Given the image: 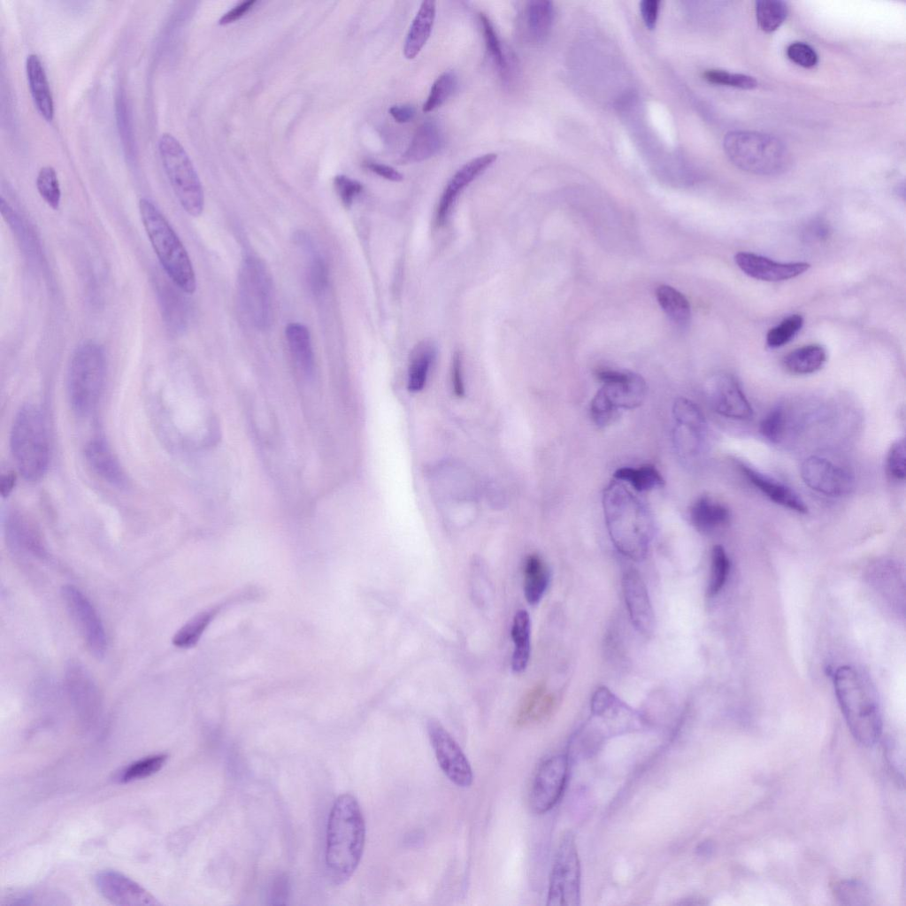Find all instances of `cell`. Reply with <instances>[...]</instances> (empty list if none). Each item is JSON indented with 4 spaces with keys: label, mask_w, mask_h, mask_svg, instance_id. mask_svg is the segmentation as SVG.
<instances>
[{
    "label": "cell",
    "mask_w": 906,
    "mask_h": 906,
    "mask_svg": "<svg viewBox=\"0 0 906 906\" xmlns=\"http://www.w3.org/2000/svg\"><path fill=\"white\" fill-rule=\"evenodd\" d=\"M365 824L360 805L350 794L339 795L331 808L325 862L330 879L345 883L357 870L363 856Z\"/></svg>",
    "instance_id": "cell-1"
},
{
    "label": "cell",
    "mask_w": 906,
    "mask_h": 906,
    "mask_svg": "<svg viewBox=\"0 0 906 906\" xmlns=\"http://www.w3.org/2000/svg\"><path fill=\"white\" fill-rule=\"evenodd\" d=\"M603 509L614 546L625 557L642 561L654 535L653 521L643 503L618 480L605 488Z\"/></svg>",
    "instance_id": "cell-2"
},
{
    "label": "cell",
    "mask_w": 906,
    "mask_h": 906,
    "mask_svg": "<svg viewBox=\"0 0 906 906\" xmlns=\"http://www.w3.org/2000/svg\"><path fill=\"white\" fill-rule=\"evenodd\" d=\"M835 695L853 737L871 747L882 733V717L875 690L855 667L843 665L833 674Z\"/></svg>",
    "instance_id": "cell-3"
},
{
    "label": "cell",
    "mask_w": 906,
    "mask_h": 906,
    "mask_svg": "<svg viewBox=\"0 0 906 906\" xmlns=\"http://www.w3.org/2000/svg\"><path fill=\"white\" fill-rule=\"evenodd\" d=\"M139 211L151 246L167 275L183 292L196 288L195 271L189 256L164 214L150 200L139 202Z\"/></svg>",
    "instance_id": "cell-4"
},
{
    "label": "cell",
    "mask_w": 906,
    "mask_h": 906,
    "mask_svg": "<svg viewBox=\"0 0 906 906\" xmlns=\"http://www.w3.org/2000/svg\"><path fill=\"white\" fill-rule=\"evenodd\" d=\"M11 450L19 473L29 481L45 474L50 446L44 417L41 410L26 404L18 411L11 430Z\"/></svg>",
    "instance_id": "cell-5"
},
{
    "label": "cell",
    "mask_w": 906,
    "mask_h": 906,
    "mask_svg": "<svg viewBox=\"0 0 906 906\" xmlns=\"http://www.w3.org/2000/svg\"><path fill=\"white\" fill-rule=\"evenodd\" d=\"M724 150L738 168L758 175H775L789 164V153L779 138L755 131H732L724 139Z\"/></svg>",
    "instance_id": "cell-6"
},
{
    "label": "cell",
    "mask_w": 906,
    "mask_h": 906,
    "mask_svg": "<svg viewBox=\"0 0 906 906\" xmlns=\"http://www.w3.org/2000/svg\"><path fill=\"white\" fill-rule=\"evenodd\" d=\"M105 379V355L96 342L87 341L75 350L68 372V396L73 411L88 416L96 407Z\"/></svg>",
    "instance_id": "cell-7"
},
{
    "label": "cell",
    "mask_w": 906,
    "mask_h": 906,
    "mask_svg": "<svg viewBox=\"0 0 906 906\" xmlns=\"http://www.w3.org/2000/svg\"><path fill=\"white\" fill-rule=\"evenodd\" d=\"M158 150L165 172L180 205L193 217L201 215L204 206L203 191L186 150L170 134L161 135Z\"/></svg>",
    "instance_id": "cell-8"
},
{
    "label": "cell",
    "mask_w": 906,
    "mask_h": 906,
    "mask_svg": "<svg viewBox=\"0 0 906 906\" xmlns=\"http://www.w3.org/2000/svg\"><path fill=\"white\" fill-rule=\"evenodd\" d=\"M580 904V866L575 843L571 832L560 841L553 864L547 905L577 906Z\"/></svg>",
    "instance_id": "cell-9"
},
{
    "label": "cell",
    "mask_w": 906,
    "mask_h": 906,
    "mask_svg": "<svg viewBox=\"0 0 906 906\" xmlns=\"http://www.w3.org/2000/svg\"><path fill=\"white\" fill-rule=\"evenodd\" d=\"M239 280L242 301L249 318L257 328H267L272 318V284L264 263L257 257H246Z\"/></svg>",
    "instance_id": "cell-10"
},
{
    "label": "cell",
    "mask_w": 906,
    "mask_h": 906,
    "mask_svg": "<svg viewBox=\"0 0 906 906\" xmlns=\"http://www.w3.org/2000/svg\"><path fill=\"white\" fill-rule=\"evenodd\" d=\"M61 595L88 650L96 658H103L107 649L106 633L95 607L75 586H64L61 589Z\"/></svg>",
    "instance_id": "cell-11"
},
{
    "label": "cell",
    "mask_w": 906,
    "mask_h": 906,
    "mask_svg": "<svg viewBox=\"0 0 906 906\" xmlns=\"http://www.w3.org/2000/svg\"><path fill=\"white\" fill-rule=\"evenodd\" d=\"M427 733L436 760L446 777L457 787H469L473 781L472 769L455 739L435 719L427 722Z\"/></svg>",
    "instance_id": "cell-12"
},
{
    "label": "cell",
    "mask_w": 906,
    "mask_h": 906,
    "mask_svg": "<svg viewBox=\"0 0 906 906\" xmlns=\"http://www.w3.org/2000/svg\"><path fill=\"white\" fill-rule=\"evenodd\" d=\"M568 768V757L564 754L551 756L539 765L529 797L534 813L544 814L559 801L566 784Z\"/></svg>",
    "instance_id": "cell-13"
},
{
    "label": "cell",
    "mask_w": 906,
    "mask_h": 906,
    "mask_svg": "<svg viewBox=\"0 0 906 906\" xmlns=\"http://www.w3.org/2000/svg\"><path fill=\"white\" fill-rule=\"evenodd\" d=\"M596 376L603 387L595 395L612 411L634 409L643 402L646 384L640 375L628 371L603 369L596 372Z\"/></svg>",
    "instance_id": "cell-14"
},
{
    "label": "cell",
    "mask_w": 906,
    "mask_h": 906,
    "mask_svg": "<svg viewBox=\"0 0 906 906\" xmlns=\"http://www.w3.org/2000/svg\"><path fill=\"white\" fill-rule=\"evenodd\" d=\"M705 395L715 412L727 418L746 420L753 409L737 379L727 372L711 376L705 385Z\"/></svg>",
    "instance_id": "cell-15"
},
{
    "label": "cell",
    "mask_w": 906,
    "mask_h": 906,
    "mask_svg": "<svg viewBox=\"0 0 906 906\" xmlns=\"http://www.w3.org/2000/svg\"><path fill=\"white\" fill-rule=\"evenodd\" d=\"M800 472L809 488L827 496L845 495L854 487L851 473L825 457H807L802 463Z\"/></svg>",
    "instance_id": "cell-16"
},
{
    "label": "cell",
    "mask_w": 906,
    "mask_h": 906,
    "mask_svg": "<svg viewBox=\"0 0 906 906\" xmlns=\"http://www.w3.org/2000/svg\"><path fill=\"white\" fill-rule=\"evenodd\" d=\"M676 422L675 441L679 452L684 457L699 454L707 432L705 418L694 403L680 398L673 407Z\"/></svg>",
    "instance_id": "cell-17"
},
{
    "label": "cell",
    "mask_w": 906,
    "mask_h": 906,
    "mask_svg": "<svg viewBox=\"0 0 906 906\" xmlns=\"http://www.w3.org/2000/svg\"><path fill=\"white\" fill-rule=\"evenodd\" d=\"M4 534L7 545L13 554L41 560L49 558L39 529L24 512L19 510L8 512L4 518Z\"/></svg>",
    "instance_id": "cell-18"
},
{
    "label": "cell",
    "mask_w": 906,
    "mask_h": 906,
    "mask_svg": "<svg viewBox=\"0 0 906 906\" xmlns=\"http://www.w3.org/2000/svg\"><path fill=\"white\" fill-rule=\"evenodd\" d=\"M94 881L99 893L110 902L123 906H154L157 900L140 884L112 870L98 871Z\"/></svg>",
    "instance_id": "cell-19"
},
{
    "label": "cell",
    "mask_w": 906,
    "mask_h": 906,
    "mask_svg": "<svg viewBox=\"0 0 906 906\" xmlns=\"http://www.w3.org/2000/svg\"><path fill=\"white\" fill-rule=\"evenodd\" d=\"M623 594L634 628L649 637L655 627V617L646 585L634 569L626 571L622 579Z\"/></svg>",
    "instance_id": "cell-20"
},
{
    "label": "cell",
    "mask_w": 906,
    "mask_h": 906,
    "mask_svg": "<svg viewBox=\"0 0 906 906\" xmlns=\"http://www.w3.org/2000/svg\"><path fill=\"white\" fill-rule=\"evenodd\" d=\"M734 261L748 276L772 282L795 278L810 267L806 262H777L751 252H738L734 256Z\"/></svg>",
    "instance_id": "cell-21"
},
{
    "label": "cell",
    "mask_w": 906,
    "mask_h": 906,
    "mask_svg": "<svg viewBox=\"0 0 906 906\" xmlns=\"http://www.w3.org/2000/svg\"><path fill=\"white\" fill-rule=\"evenodd\" d=\"M497 158L495 153L479 156L465 164L447 184L438 204L435 222L442 226L458 194L479 175L491 166Z\"/></svg>",
    "instance_id": "cell-22"
},
{
    "label": "cell",
    "mask_w": 906,
    "mask_h": 906,
    "mask_svg": "<svg viewBox=\"0 0 906 906\" xmlns=\"http://www.w3.org/2000/svg\"><path fill=\"white\" fill-rule=\"evenodd\" d=\"M738 467L747 480L771 501L798 513L808 511L803 500L789 487L742 462L738 463Z\"/></svg>",
    "instance_id": "cell-23"
},
{
    "label": "cell",
    "mask_w": 906,
    "mask_h": 906,
    "mask_svg": "<svg viewBox=\"0 0 906 906\" xmlns=\"http://www.w3.org/2000/svg\"><path fill=\"white\" fill-rule=\"evenodd\" d=\"M65 685L77 709L94 713L99 704L97 686L88 670L79 662L68 664L65 672Z\"/></svg>",
    "instance_id": "cell-24"
},
{
    "label": "cell",
    "mask_w": 906,
    "mask_h": 906,
    "mask_svg": "<svg viewBox=\"0 0 906 906\" xmlns=\"http://www.w3.org/2000/svg\"><path fill=\"white\" fill-rule=\"evenodd\" d=\"M85 457L89 467L101 479L119 488L126 486V473L103 439L96 438L88 442Z\"/></svg>",
    "instance_id": "cell-25"
},
{
    "label": "cell",
    "mask_w": 906,
    "mask_h": 906,
    "mask_svg": "<svg viewBox=\"0 0 906 906\" xmlns=\"http://www.w3.org/2000/svg\"><path fill=\"white\" fill-rule=\"evenodd\" d=\"M869 579L884 599L898 610H904V581L900 568L892 561L875 564L870 570Z\"/></svg>",
    "instance_id": "cell-26"
},
{
    "label": "cell",
    "mask_w": 906,
    "mask_h": 906,
    "mask_svg": "<svg viewBox=\"0 0 906 906\" xmlns=\"http://www.w3.org/2000/svg\"><path fill=\"white\" fill-rule=\"evenodd\" d=\"M26 71L37 111L47 121H51L54 115L53 99L43 65L37 55L30 54L27 57Z\"/></svg>",
    "instance_id": "cell-27"
},
{
    "label": "cell",
    "mask_w": 906,
    "mask_h": 906,
    "mask_svg": "<svg viewBox=\"0 0 906 906\" xmlns=\"http://www.w3.org/2000/svg\"><path fill=\"white\" fill-rule=\"evenodd\" d=\"M555 707V697L546 693V687L539 683L525 695L516 714L515 722L518 726L540 722L547 718Z\"/></svg>",
    "instance_id": "cell-28"
},
{
    "label": "cell",
    "mask_w": 906,
    "mask_h": 906,
    "mask_svg": "<svg viewBox=\"0 0 906 906\" xmlns=\"http://www.w3.org/2000/svg\"><path fill=\"white\" fill-rule=\"evenodd\" d=\"M435 18V2L426 0L421 5L407 34L403 54L406 58H414L428 40Z\"/></svg>",
    "instance_id": "cell-29"
},
{
    "label": "cell",
    "mask_w": 906,
    "mask_h": 906,
    "mask_svg": "<svg viewBox=\"0 0 906 906\" xmlns=\"http://www.w3.org/2000/svg\"><path fill=\"white\" fill-rule=\"evenodd\" d=\"M690 519L700 532L711 533L729 522L730 511L725 504L705 495L691 507Z\"/></svg>",
    "instance_id": "cell-30"
},
{
    "label": "cell",
    "mask_w": 906,
    "mask_h": 906,
    "mask_svg": "<svg viewBox=\"0 0 906 906\" xmlns=\"http://www.w3.org/2000/svg\"><path fill=\"white\" fill-rule=\"evenodd\" d=\"M441 142V134L438 127L433 122H425L416 130L400 161L404 164L424 161L438 152Z\"/></svg>",
    "instance_id": "cell-31"
},
{
    "label": "cell",
    "mask_w": 906,
    "mask_h": 906,
    "mask_svg": "<svg viewBox=\"0 0 906 906\" xmlns=\"http://www.w3.org/2000/svg\"><path fill=\"white\" fill-rule=\"evenodd\" d=\"M530 632L531 623L528 612L526 610H518L511 626V638L514 642L511 668L517 673L523 672L528 664Z\"/></svg>",
    "instance_id": "cell-32"
},
{
    "label": "cell",
    "mask_w": 906,
    "mask_h": 906,
    "mask_svg": "<svg viewBox=\"0 0 906 906\" xmlns=\"http://www.w3.org/2000/svg\"><path fill=\"white\" fill-rule=\"evenodd\" d=\"M825 349L818 344L797 348L783 359L785 368L794 374H810L823 367L826 362Z\"/></svg>",
    "instance_id": "cell-33"
},
{
    "label": "cell",
    "mask_w": 906,
    "mask_h": 906,
    "mask_svg": "<svg viewBox=\"0 0 906 906\" xmlns=\"http://www.w3.org/2000/svg\"><path fill=\"white\" fill-rule=\"evenodd\" d=\"M524 593L526 601L537 604L543 596L549 581V572L543 560L536 554L529 555L525 561Z\"/></svg>",
    "instance_id": "cell-34"
},
{
    "label": "cell",
    "mask_w": 906,
    "mask_h": 906,
    "mask_svg": "<svg viewBox=\"0 0 906 906\" xmlns=\"http://www.w3.org/2000/svg\"><path fill=\"white\" fill-rule=\"evenodd\" d=\"M285 333L290 352L296 364L305 373H311L314 359L309 330L300 323H290L286 326Z\"/></svg>",
    "instance_id": "cell-35"
},
{
    "label": "cell",
    "mask_w": 906,
    "mask_h": 906,
    "mask_svg": "<svg viewBox=\"0 0 906 906\" xmlns=\"http://www.w3.org/2000/svg\"><path fill=\"white\" fill-rule=\"evenodd\" d=\"M436 355V349L431 342L423 341L412 350L408 371V389L420 391L427 380L431 365Z\"/></svg>",
    "instance_id": "cell-36"
},
{
    "label": "cell",
    "mask_w": 906,
    "mask_h": 906,
    "mask_svg": "<svg viewBox=\"0 0 906 906\" xmlns=\"http://www.w3.org/2000/svg\"><path fill=\"white\" fill-rule=\"evenodd\" d=\"M554 17L553 4L546 0H534L526 4V18L530 35L535 42H542L549 35Z\"/></svg>",
    "instance_id": "cell-37"
},
{
    "label": "cell",
    "mask_w": 906,
    "mask_h": 906,
    "mask_svg": "<svg viewBox=\"0 0 906 906\" xmlns=\"http://www.w3.org/2000/svg\"><path fill=\"white\" fill-rule=\"evenodd\" d=\"M219 610V606H214L195 615L174 633L173 644L180 649L195 646Z\"/></svg>",
    "instance_id": "cell-38"
},
{
    "label": "cell",
    "mask_w": 906,
    "mask_h": 906,
    "mask_svg": "<svg viewBox=\"0 0 906 906\" xmlns=\"http://www.w3.org/2000/svg\"><path fill=\"white\" fill-rule=\"evenodd\" d=\"M656 296L663 311L678 326H686L690 319V305L687 298L677 289L661 285L656 290Z\"/></svg>",
    "instance_id": "cell-39"
},
{
    "label": "cell",
    "mask_w": 906,
    "mask_h": 906,
    "mask_svg": "<svg viewBox=\"0 0 906 906\" xmlns=\"http://www.w3.org/2000/svg\"><path fill=\"white\" fill-rule=\"evenodd\" d=\"M614 477L617 480L627 482L639 492L651 490L664 485L661 474L650 465L639 468H619L614 472Z\"/></svg>",
    "instance_id": "cell-40"
},
{
    "label": "cell",
    "mask_w": 906,
    "mask_h": 906,
    "mask_svg": "<svg viewBox=\"0 0 906 906\" xmlns=\"http://www.w3.org/2000/svg\"><path fill=\"white\" fill-rule=\"evenodd\" d=\"M755 9L759 27L767 33L778 29L788 13L787 4L780 0H758Z\"/></svg>",
    "instance_id": "cell-41"
},
{
    "label": "cell",
    "mask_w": 906,
    "mask_h": 906,
    "mask_svg": "<svg viewBox=\"0 0 906 906\" xmlns=\"http://www.w3.org/2000/svg\"><path fill=\"white\" fill-rule=\"evenodd\" d=\"M167 758L165 754H157L133 762L117 773L116 779L119 783H128L151 776L164 766Z\"/></svg>",
    "instance_id": "cell-42"
},
{
    "label": "cell",
    "mask_w": 906,
    "mask_h": 906,
    "mask_svg": "<svg viewBox=\"0 0 906 906\" xmlns=\"http://www.w3.org/2000/svg\"><path fill=\"white\" fill-rule=\"evenodd\" d=\"M730 562L727 554L721 545H715L711 551L710 575L707 594L712 597L723 588L729 573Z\"/></svg>",
    "instance_id": "cell-43"
},
{
    "label": "cell",
    "mask_w": 906,
    "mask_h": 906,
    "mask_svg": "<svg viewBox=\"0 0 906 906\" xmlns=\"http://www.w3.org/2000/svg\"><path fill=\"white\" fill-rule=\"evenodd\" d=\"M802 325L803 319L801 315L793 314L785 318L779 324L768 331L767 345L774 349L787 344L798 334Z\"/></svg>",
    "instance_id": "cell-44"
},
{
    "label": "cell",
    "mask_w": 906,
    "mask_h": 906,
    "mask_svg": "<svg viewBox=\"0 0 906 906\" xmlns=\"http://www.w3.org/2000/svg\"><path fill=\"white\" fill-rule=\"evenodd\" d=\"M37 190L42 198L53 210H58L60 204L61 191L55 169L51 166L41 168L36 178Z\"/></svg>",
    "instance_id": "cell-45"
},
{
    "label": "cell",
    "mask_w": 906,
    "mask_h": 906,
    "mask_svg": "<svg viewBox=\"0 0 906 906\" xmlns=\"http://www.w3.org/2000/svg\"><path fill=\"white\" fill-rule=\"evenodd\" d=\"M479 18L482 27L487 50L496 65L501 75L504 77L508 73V63L503 54L501 42L490 19L484 13H480Z\"/></svg>",
    "instance_id": "cell-46"
},
{
    "label": "cell",
    "mask_w": 906,
    "mask_h": 906,
    "mask_svg": "<svg viewBox=\"0 0 906 906\" xmlns=\"http://www.w3.org/2000/svg\"><path fill=\"white\" fill-rule=\"evenodd\" d=\"M457 84L456 75L445 72L432 85L428 97L423 104V111L429 112L440 107L453 93Z\"/></svg>",
    "instance_id": "cell-47"
},
{
    "label": "cell",
    "mask_w": 906,
    "mask_h": 906,
    "mask_svg": "<svg viewBox=\"0 0 906 906\" xmlns=\"http://www.w3.org/2000/svg\"><path fill=\"white\" fill-rule=\"evenodd\" d=\"M787 414L784 406L773 407L761 421V434L772 442H779L785 434Z\"/></svg>",
    "instance_id": "cell-48"
},
{
    "label": "cell",
    "mask_w": 906,
    "mask_h": 906,
    "mask_svg": "<svg viewBox=\"0 0 906 906\" xmlns=\"http://www.w3.org/2000/svg\"><path fill=\"white\" fill-rule=\"evenodd\" d=\"M703 78L712 84L730 86L741 89H753L757 86V81L752 76L718 69L706 70L703 73Z\"/></svg>",
    "instance_id": "cell-49"
},
{
    "label": "cell",
    "mask_w": 906,
    "mask_h": 906,
    "mask_svg": "<svg viewBox=\"0 0 906 906\" xmlns=\"http://www.w3.org/2000/svg\"><path fill=\"white\" fill-rule=\"evenodd\" d=\"M834 892L843 904H867L871 898L867 887L857 880L841 881L835 886Z\"/></svg>",
    "instance_id": "cell-50"
},
{
    "label": "cell",
    "mask_w": 906,
    "mask_h": 906,
    "mask_svg": "<svg viewBox=\"0 0 906 906\" xmlns=\"http://www.w3.org/2000/svg\"><path fill=\"white\" fill-rule=\"evenodd\" d=\"M304 246L309 252L308 280L311 288L314 293H321L327 284V271L321 257L315 250L309 247V242L305 239Z\"/></svg>",
    "instance_id": "cell-51"
},
{
    "label": "cell",
    "mask_w": 906,
    "mask_h": 906,
    "mask_svg": "<svg viewBox=\"0 0 906 906\" xmlns=\"http://www.w3.org/2000/svg\"><path fill=\"white\" fill-rule=\"evenodd\" d=\"M887 472L888 475L899 481L906 476V449L903 438L895 441L889 448L887 456Z\"/></svg>",
    "instance_id": "cell-52"
},
{
    "label": "cell",
    "mask_w": 906,
    "mask_h": 906,
    "mask_svg": "<svg viewBox=\"0 0 906 906\" xmlns=\"http://www.w3.org/2000/svg\"><path fill=\"white\" fill-rule=\"evenodd\" d=\"M787 58L796 65L810 68L818 64V57L814 49L807 43L795 42L787 49Z\"/></svg>",
    "instance_id": "cell-53"
},
{
    "label": "cell",
    "mask_w": 906,
    "mask_h": 906,
    "mask_svg": "<svg viewBox=\"0 0 906 906\" xmlns=\"http://www.w3.org/2000/svg\"><path fill=\"white\" fill-rule=\"evenodd\" d=\"M334 187L345 207L351 206L356 196H358L363 189V186L360 182L349 179L345 175L335 176Z\"/></svg>",
    "instance_id": "cell-54"
},
{
    "label": "cell",
    "mask_w": 906,
    "mask_h": 906,
    "mask_svg": "<svg viewBox=\"0 0 906 906\" xmlns=\"http://www.w3.org/2000/svg\"><path fill=\"white\" fill-rule=\"evenodd\" d=\"M288 894V878L283 875H278L273 880L270 890H269V900L270 904L280 905L285 904Z\"/></svg>",
    "instance_id": "cell-55"
},
{
    "label": "cell",
    "mask_w": 906,
    "mask_h": 906,
    "mask_svg": "<svg viewBox=\"0 0 906 906\" xmlns=\"http://www.w3.org/2000/svg\"><path fill=\"white\" fill-rule=\"evenodd\" d=\"M660 1L643 0L640 3V11L642 19L649 29H653L658 17Z\"/></svg>",
    "instance_id": "cell-56"
},
{
    "label": "cell",
    "mask_w": 906,
    "mask_h": 906,
    "mask_svg": "<svg viewBox=\"0 0 906 906\" xmlns=\"http://www.w3.org/2000/svg\"><path fill=\"white\" fill-rule=\"evenodd\" d=\"M452 388L457 396L465 395V386L462 373V360L459 352H456L452 361Z\"/></svg>",
    "instance_id": "cell-57"
},
{
    "label": "cell",
    "mask_w": 906,
    "mask_h": 906,
    "mask_svg": "<svg viewBox=\"0 0 906 906\" xmlns=\"http://www.w3.org/2000/svg\"><path fill=\"white\" fill-rule=\"evenodd\" d=\"M365 166L377 175L391 181H401L403 178L395 168L384 164L366 162Z\"/></svg>",
    "instance_id": "cell-58"
},
{
    "label": "cell",
    "mask_w": 906,
    "mask_h": 906,
    "mask_svg": "<svg viewBox=\"0 0 906 906\" xmlns=\"http://www.w3.org/2000/svg\"><path fill=\"white\" fill-rule=\"evenodd\" d=\"M255 3L256 1L254 0L242 2L241 4H239L238 5L234 6L230 11L226 12L220 18L219 23L220 25H226L238 20L250 11V9L253 6Z\"/></svg>",
    "instance_id": "cell-59"
},
{
    "label": "cell",
    "mask_w": 906,
    "mask_h": 906,
    "mask_svg": "<svg viewBox=\"0 0 906 906\" xmlns=\"http://www.w3.org/2000/svg\"><path fill=\"white\" fill-rule=\"evenodd\" d=\"M389 113L396 122L407 123L413 119L416 111L411 105L397 104L389 108Z\"/></svg>",
    "instance_id": "cell-60"
},
{
    "label": "cell",
    "mask_w": 906,
    "mask_h": 906,
    "mask_svg": "<svg viewBox=\"0 0 906 906\" xmlns=\"http://www.w3.org/2000/svg\"><path fill=\"white\" fill-rule=\"evenodd\" d=\"M16 482V476L13 472H7L1 477L0 480V493L3 497L8 496L14 488Z\"/></svg>",
    "instance_id": "cell-61"
}]
</instances>
